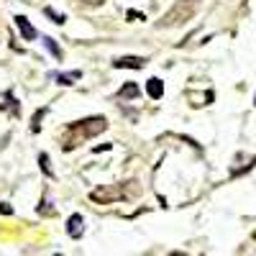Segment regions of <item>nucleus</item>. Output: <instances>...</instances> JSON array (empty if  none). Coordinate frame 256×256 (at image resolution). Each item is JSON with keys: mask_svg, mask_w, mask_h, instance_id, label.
Returning <instances> with one entry per match:
<instances>
[{"mask_svg": "<svg viewBox=\"0 0 256 256\" xmlns=\"http://www.w3.org/2000/svg\"><path fill=\"white\" fill-rule=\"evenodd\" d=\"M105 128H108V123H105V118H102V116L84 118V120H80V123H72V126H70L72 138L64 141V152H70V148L80 146V141H88V138H92V136L102 134Z\"/></svg>", "mask_w": 256, "mask_h": 256, "instance_id": "f257e3e1", "label": "nucleus"}, {"mask_svg": "<svg viewBox=\"0 0 256 256\" xmlns=\"http://www.w3.org/2000/svg\"><path fill=\"white\" fill-rule=\"evenodd\" d=\"M200 0H180V3L169 10L164 18H162V26H174V24H184V20L192 18V13H195Z\"/></svg>", "mask_w": 256, "mask_h": 256, "instance_id": "f03ea898", "label": "nucleus"}, {"mask_svg": "<svg viewBox=\"0 0 256 256\" xmlns=\"http://www.w3.org/2000/svg\"><path fill=\"white\" fill-rule=\"evenodd\" d=\"M118 198H120V192L113 190V187H98V190L90 192V200L92 202H100V205H108V202H113Z\"/></svg>", "mask_w": 256, "mask_h": 256, "instance_id": "7ed1b4c3", "label": "nucleus"}, {"mask_svg": "<svg viewBox=\"0 0 256 256\" xmlns=\"http://www.w3.org/2000/svg\"><path fill=\"white\" fill-rule=\"evenodd\" d=\"M146 56H120L113 62V67L116 70H144L146 67Z\"/></svg>", "mask_w": 256, "mask_h": 256, "instance_id": "20e7f679", "label": "nucleus"}, {"mask_svg": "<svg viewBox=\"0 0 256 256\" xmlns=\"http://www.w3.org/2000/svg\"><path fill=\"white\" fill-rule=\"evenodd\" d=\"M13 20H16V26L20 28V36H24L26 41H34V38L38 36V31H36V28L28 24V18H26V16H16Z\"/></svg>", "mask_w": 256, "mask_h": 256, "instance_id": "39448f33", "label": "nucleus"}, {"mask_svg": "<svg viewBox=\"0 0 256 256\" xmlns=\"http://www.w3.org/2000/svg\"><path fill=\"white\" fill-rule=\"evenodd\" d=\"M146 95L152 98V100H162L164 98V82L159 77H152L146 82Z\"/></svg>", "mask_w": 256, "mask_h": 256, "instance_id": "423d86ee", "label": "nucleus"}, {"mask_svg": "<svg viewBox=\"0 0 256 256\" xmlns=\"http://www.w3.org/2000/svg\"><path fill=\"white\" fill-rule=\"evenodd\" d=\"M82 216L80 212H74V216H70V220H67V233L72 238H82V233H84V228H82Z\"/></svg>", "mask_w": 256, "mask_h": 256, "instance_id": "0eeeda50", "label": "nucleus"}, {"mask_svg": "<svg viewBox=\"0 0 256 256\" xmlns=\"http://www.w3.org/2000/svg\"><path fill=\"white\" fill-rule=\"evenodd\" d=\"M49 77H54L59 84H74L77 80H82V72L80 70H74V72H54Z\"/></svg>", "mask_w": 256, "mask_h": 256, "instance_id": "6e6552de", "label": "nucleus"}, {"mask_svg": "<svg viewBox=\"0 0 256 256\" xmlns=\"http://www.w3.org/2000/svg\"><path fill=\"white\" fill-rule=\"evenodd\" d=\"M141 95V90H138V84L136 82H126L123 88L118 90V100H126V98H131V100H136Z\"/></svg>", "mask_w": 256, "mask_h": 256, "instance_id": "1a4fd4ad", "label": "nucleus"}, {"mask_svg": "<svg viewBox=\"0 0 256 256\" xmlns=\"http://www.w3.org/2000/svg\"><path fill=\"white\" fill-rule=\"evenodd\" d=\"M44 13H46V18H52L56 26H64L67 24V16L64 13H59V10H54V8H44Z\"/></svg>", "mask_w": 256, "mask_h": 256, "instance_id": "9d476101", "label": "nucleus"}, {"mask_svg": "<svg viewBox=\"0 0 256 256\" xmlns=\"http://www.w3.org/2000/svg\"><path fill=\"white\" fill-rule=\"evenodd\" d=\"M46 113H49V108H38V110H36V116H34V120H31V131H34V134L41 131V118H44Z\"/></svg>", "mask_w": 256, "mask_h": 256, "instance_id": "9b49d317", "label": "nucleus"}, {"mask_svg": "<svg viewBox=\"0 0 256 256\" xmlns=\"http://www.w3.org/2000/svg\"><path fill=\"white\" fill-rule=\"evenodd\" d=\"M44 46H46V49H49V52H52L56 59H62V49H59V44H56V41H54L52 36H49V38H44Z\"/></svg>", "mask_w": 256, "mask_h": 256, "instance_id": "f8f14e48", "label": "nucleus"}, {"mask_svg": "<svg viewBox=\"0 0 256 256\" xmlns=\"http://www.w3.org/2000/svg\"><path fill=\"white\" fill-rule=\"evenodd\" d=\"M38 164H41V172H44L46 177H54L52 166H49V156H46V154H38Z\"/></svg>", "mask_w": 256, "mask_h": 256, "instance_id": "ddd939ff", "label": "nucleus"}, {"mask_svg": "<svg viewBox=\"0 0 256 256\" xmlns=\"http://www.w3.org/2000/svg\"><path fill=\"white\" fill-rule=\"evenodd\" d=\"M126 16H128V20H134V18L136 20H144V13H138V10H128Z\"/></svg>", "mask_w": 256, "mask_h": 256, "instance_id": "4468645a", "label": "nucleus"}, {"mask_svg": "<svg viewBox=\"0 0 256 256\" xmlns=\"http://www.w3.org/2000/svg\"><path fill=\"white\" fill-rule=\"evenodd\" d=\"M0 212H3V216H13V208L8 202H0Z\"/></svg>", "mask_w": 256, "mask_h": 256, "instance_id": "2eb2a0df", "label": "nucleus"}, {"mask_svg": "<svg viewBox=\"0 0 256 256\" xmlns=\"http://www.w3.org/2000/svg\"><path fill=\"white\" fill-rule=\"evenodd\" d=\"M84 3H95V6H100V3H102V0H84Z\"/></svg>", "mask_w": 256, "mask_h": 256, "instance_id": "dca6fc26", "label": "nucleus"}, {"mask_svg": "<svg viewBox=\"0 0 256 256\" xmlns=\"http://www.w3.org/2000/svg\"><path fill=\"white\" fill-rule=\"evenodd\" d=\"M254 105H256V98H254Z\"/></svg>", "mask_w": 256, "mask_h": 256, "instance_id": "f3484780", "label": "nucleus"}]
</instances>
